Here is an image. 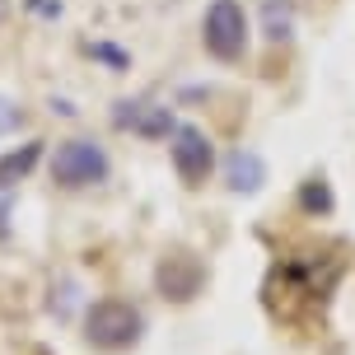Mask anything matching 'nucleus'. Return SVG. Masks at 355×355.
Wrapping results in <instances>:
<instances>
[{
    "label": "nucleus",
    "mask_w": 355,
    "mask_h": 355,
    "mask_svg": "<svg viewBox=\"0 0 355 355\" xmlns=\"http://www.w3.org/2000/svg\"><path fill=\"white\" fill-rule=\"evenodd\" d=\"M225 178H230L234 192H257L266 182V164L252 155V150H234L230 159H225Z\"/></svg>",
    "instance_id": "7"
},
{
    "label": "nucleus",
    "mask_w": 355,
    "mask_h": 355,
    "mask_svg": "<svg viewBox=\"0 0 355 355\" xmlns=\"http://www.w3.org/2000/svg\"><path fill=\"white\" fill-rule=\"evenodd\" d=\"M89 52L98 56V61H107V66H126V56L117 47H107V42H89Z\"/></svg>",
    "instance_id": "12"
},
{
    "label": "nucleus",
    "mask_w": 355,
    "mask_h": 355,
    "mask_svg": "<svg viewBox=\"0 0 355 355\" xmlns=\"http://www.w3.org/2000/svg\"><path fill=\"white\" fill-rule=\"evenodd\" d=\"M52 178L61 187H94L107 178V155L94 141H66L52 159Z\"/></svg>",
    "instance_id": "3"
},
{
    "label": "nucleus",
    "mask_w": 355,
    "mask_h": 355,
    "mask_svg": "<svg viewBox=\"0 0 355 355\" xmlns=\"http://www.w3.org/2000/svg\"><path fill=\"white\" fill-rule=\"evenodd\" d=\"M19 122H24V112H19L10 98H0V136H5V131H15Z\"/></svg>",
    "instance_id": "11"
},
{
    "label": "nucleus",
    "mask_w": 355,
    "mask_h": 355,
    "mask_svg": "<svg viewBox=\"0 0 355 355\" xmlns=\"http://www.w3.org/2000/svg\"><path fill=\"white\" fill-rule=\"evenodd\" d=\"M85 337L98 346V351H126L141 341V313L122 300H103L89 309L85 318Z\"/></svg>",
    "instance_id": "2"
},
{
    "label": "nucleus",
    "mask_w": 355,
    "mask_h": 355,
    "mask_svg": "<svg viewBox=\"0 0 355 355\" xmlns=\"http://www.w3.org/2000/svg\"><path fill=\"white\" fill-rule=\"evenodd\" d=\"M168 155H173V168L182 182H206L215 168V150H211V136L201 131V126H173V145H168Z\"/></svg>",
    "instance_id": "4"
},
{
    "label": "nucleus",
    "mask_w": 355,
    "mask_h": 355,
    "mask_svg": "<svg viewBox=\"0 0 355 355\" xmlns=\"http://www.w3.org/2000/svg\"><path fill=\"white\" fill-rule=\"evenodd\" d=\"M37 159H42V141H28V145H19V150H10V155L0 159V192L15 187V182H24V178L33 173Z\"/></svg>",
    "instance_id": "8"
},
{
    "label": "nucleus",
    "mask_w": 355,
    "mask_h": 355,
    "mask_svg": "<svg viewBox=\"0 0 355 355\" xmlns=\"http://www.w3.org/2000/svg\"><path fill=\"white\" fill-rule=\"evenodd\" d=\"M300 206L309 215H327V211H332V192H327V182H322V178H309V182H304Z\"/></svg>",
    "instance_id": "10"
},
{
    "label": "nucleus",
    "mask_w": 355,
    "mask_h": 355,
    "mask_svg": "<svg viewBox=\"0 0 355 355\" xmlns=\"http://www.w3.org/2000/svg\"><path fill=\"white\" fill-rule=\"evenodd\" d=\"M117 126H131L141 136H168L173 131V112L168 107H145V103H122Z\"/></svg>",
    "instance_id": "6"
},
{
    "label": "nucleus",
    "mask_w": 355,
    "mask_h": 355,
    "mask_svg": "<svg viewBox=\"0 0 355 355\" xmlns=\"http://www.w3.org/2000/svg\"><path fill=\"white\" fill-rule=\"evenodd\" d=\"M159 285L173 295V300H192L196 285H201V266H196L187 252H173V257L159 266Z\"/></svg>",
    "instance_id": "5"
},
{
    "label": "nucleus",
    "mask_w": 355,
    "mask_h": 355,
    "mask_svg": "<svg viewBox=\"0 0 355 355\" xmlns=\"http://www.w3.org/2000/svg\"><path fill=\"white\" fill-rule=\"evenodd\" d=\"M262 24H266V37H271V42H285L290 28H295V10H290V0H266V5H262Z\"/></svg>",
    "instance_id": "9"
},
{
    "label": "nucleus",
    "mask_w": 355,
    "mask_h": 355,
    "mask_svg": "<svg viewBox=\"0 0 355 355\" xmlns=\"http://www.w3.org/2000/svg\"><path fill=\"white\" fill-rule=\"evenodd\" d=\"M201 37H206V52L215 61H239L248 52V15H243V5L239 0H215L206 10Z\"/></svg>",
    "instance_id": "1"
}]
</instances>
